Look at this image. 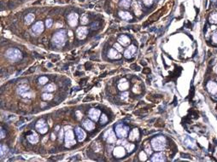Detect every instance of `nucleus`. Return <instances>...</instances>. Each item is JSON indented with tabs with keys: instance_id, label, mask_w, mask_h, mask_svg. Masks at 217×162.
Returning a JSON list of instances; mask_svg holds the SVG:
<instances>
[{
	"instance_id": "obj_1",
	"label": "nucleus",
	"mask_w": 217,
	"mask_h": 162,
	"mask_svg": "<svg viewBox=\"0 0 217 162\" xmlns=\"http://www.w3.org/2000/svg\"><path fill=\"white\" fill-rule=\"evenodd\" d=\"M151 145L156 151H162L166 146V139L164 137H162V136L155 137L151 141Z\"/></svg>"
},
{
	"instance_id": "obj_2",
	"label": "nucleus",
	"mask_w": 217,
	"mask_h": 162,
	"mask_svg": "<svg viewBox=\"0 0 217 162\" xmlns=\"http://www.w3.org/2000/svg\"><path fill=\"white\" fill-rule=\"evenodd\" d=\"M65 38H66V33L64 30H62V31H59L58 33H56L53 36V42L56 45H62L65 42Z\"/></svg>"
},
{
	"instance_id": "obj_3",
	"label": "nucleus",
	"mask_w": 217,
	"mask_h": 162,
	"mask_svg": "<svg viewBox=\"0 0 217 162\" xmlns=\"http://www.w3.org/2000/svg\"><path fill=\"white\" fill-rule=\"evenodd\" d=\"M6 56L13 62H16L21 58V51L16 49H10L6 52Z\"/></svg>"
},
{
	"instance_id": "obj_4",
	"label": "nucleus",
	"mask_w": 217,
	"mask_h": 162,
	"mask_svg": "<svg viewBox=\"0 0 217 162\" xmlns=\"http://www.w3.org/2000/svg\"><path fill=\"white\" fill-rule=\"evenodd\" d=\"M115 132L116 135L120 137V138H124L127 136L128 133V128L127 126H125L122 124H119L115 127Z\"/></svg>"
},
{
	"instance_id": "obj_5",
	"label": "nucleus",
	"mask_w": 217,
	"mask_h": 162,
	"mask_svg": "<svg viewBox=\"0 0 217 162\" xmlns=\"http://www.w3.org/2000/svg\"><path fill=\"white\" fill-rule=\"evenodd\" d=\"M65 143H66V147H71L72 145L75 144V140L73 138V133L72 130H67L65 134Z\"/></svg>"
},
{
	"instance_id": "obj_6",
	"label": "nucleus",
	"mask_w": 217,
	"mask_h": 162,
	"mask_svg": "<svg viewBox=\"0 0 217 162\" xmlns=\"http://www.w3.org/2000/svg\"><path fill=\"white\" fill-rule=\"evenodd\" d=\"M104 137H105V139L107 140V142L109 143V144H114V143L116 141L115 134V132H114L111 129H109L108 131H107L105 132Z\"/></svg>"
},
{
	"instance_id": "obj_7",
	"label": "nucleus",
	"mask_w": 217,
	"mask_h": 162,
	"mask_svg": "<svg viewBox=\"0 0 217 162\" xmlns=\"http://www.w3.org/2000/svg\"><path fill=\"white\" fill-rule=\"evenodd\" d=\"M36 128L37 130H38L40 133H42V134L47 132V131H48L47 126H46L45 122L43 120H38V121L37 122Z\"/></svg>"
},
{
	"instance_id": "obj_8",
	"label": "nucleus",
	"mask_w": 217,
	"mask_h": 162,
	"mask_svg": "<svg viewBox=\"0 0 217 162\" xmlns=\"http://www.w3.org/2000/svg\"><path fill=\"white\" fill-rule=\"evenodd\" d=\"M77 37L80 38V39H83L87 37V28L85 27H80L77 29Z\"/></svg>"
},
{
	"instance_id": "obj_9",
	"label": "nucleus",
	"mask_w": 217,
	"mask_h": 162,
	"mask_svg": "<svg viewBox=\"0 0 217 162\" xmlns=\"http://www.w3.org/2000/svg\"><path fill=\"white\" fill-rule=\"evenodd\" d=\"M114 155L117 158H122L125 155V149L123 147L118 146L114 149Z\"/></svg>"
},
{
	"instance_id": "obj_10",
	"label": "nucleus",
	"mask_w": 217,
	"mask_h": 162,
	"mask_svg": "<svg viewBox=\"0 0 217 162\" xmlns=\"http://www.w3.org/2000/svg\"><path fill=\"white\" fill-rule=\"evenodd\" d=\"M89 116L91 120H93L94 121H97L98 120V117L100 116V111L98 109L92 108L89 111Z\"/></svg>"
},
{
	"instance_id": "obj_11",
	"label": "nucleus",
	"mask_w": 217,
	"mask_h": 162,
	"mask_svg": "<svg viewBox=\"0 0 217 162\" xmlns=\"http://www.w3.org/2000/svg\"><path fill=\"white\" fill-rule=\"evenodd\" d=\"M44 30V24L42 21H38L33 27V31L35 32L36 33H40Z\"/></svg>"
},
{
	"instance_id": "obj_12",
	"label": "nucleus",
	"mask_w": 217,
	"mask_h": 162,
	"mask_svg": "<svg viewBox=\"0 0 217 162\" xmlns=\"http://www.w3.org/2000/svg\"><path fill=\"white\" fill-rule=\"evenodd\" d=\"M135 52H136V47L134 45H131V46L128 47V49L125 51L124 56L126 58H131Z\"/></svg>"
},
{
	"instance_id": "obj_13",
	"label": "nucleus",
	"mask_w": 217,
	"mask_h": 162,
	"mask_svg": "<svg viewBox=\"0 0 217 162\" xmlns=\"http://www.w3.org/2000/svg\"><path fill=\"white\" fill-rule=\"evenodd\" d=\"M207 89L209 90V93L211 94H216L217 93V85L215 82H209L207 85Z\"/></svg>"
},
{
	"instance_id": "obj_14",
	"label": "nucleus",
	"mask_w": 217,
	"mask_h": 162,
	"mask_svg": "<svg viewBox=\"0 0 217 162\" xmlns=\"http://www.w3.org/2000/svg\"><path fill=\"white\" fill-rule=\"evenodd\" d=\"M78 21V15L75 13H72L69 16V23L71 27H74L77 24Z\"/></svg>"
},
{
	"instance_id": "obj_15",
	"label": "nucleus",
	"mask_w": 217,
	"mask_h": 162,
	"mask_svg": "<svg viewBox=\"0 0 217 162\" xmlns=\"http://www.w3.org/2000/svg\"><path fill=\"white\" fill-rule=\"evenodd\" d=\"M75 132L77 134V137H78V139H79L80 142H82L86 138V133H85V131L81 128H80V127L76 128Z\"/></svg>"
},
{
	"instance_id": "obj_16",
	"label": "nucleus",
	"mask_w": 217,
	"mask_h": 162,
	"mask_svg": "<svg viewBox=\"0 0 217 162\" xmlns=\"http://www.w3.org/2000/svg\"><path fill=\"white\" fill-rule=\"evenodd\" d=\"M139 130L138 129H133L130 134H129V139L131 141H134L136 139L139 138Z\"/></svg>"
},
{
	"instance_id": "obj_17",
	"label": "nucleus",
	"mask_w": 217,
	"mask_h": 162,
	"mask_svg": "<svg viewBox=\"0 0 217 162\" xmlns=\"http://www.w3.org/2000/svg\"><path fill=\"white\" fill-rule=\"evenodd\" d=\"M151 161H165V156L162 153H158L153 155Z\"/></svg>"
},
{
	"instance_id": "obj_18",
	"label": "nucleus",
	"mask_w": 217,
	"mask_h": 162,
	"mask_svg": "<svg viewBox=\"0 0 217 162\" xmlns=\"http://www.w3.org/2000/svg\"><path fill=\"white\" fill-rule=\"evenodd\" d=\"M120 82H121V83L118 85V88H119V90H127V88H128V86H129V84L127 83V80H126L125 79H122Z\"/></svg>"
},
{
	"instance_id": "obj_19",
	"label": "nucleus",
	"mask_w": 217,
	"mask_h": 162,
	"mask_svg": "<svg viewBox=\"0 0 217 162\" xmlns=\"http://www.w3.org/2000/svg\"><path fill=\"white\" fill-rule=\"evenodd\" d=\"M118 41H119V43L122 44V45H127V44L130 43L129 38H127V37L125 36V35H122V36L120 37L119 39H118Z\"/></svg>"
},
{
	"instance_id": "obj_20",
	"label": "nucleus",
	"mask_w": 217,
	"mask_h": 162,
	"mask_svg": "<svg viewBox=\"0 0 217 162\" xmlns=\"http://www.w3.org/2000/svg\"><path fill=\"white\" fill-rule=\"evenodd\" d=\"M108 56L112 59H116V58H121V55L118 54V52L116 51V50L115 49H111L108 52Z\"/></svg>"
},
{
	"instance_id": "obj_21",
	"label": "nucleus",
	"mask_w": 217,
	"mask_h": 162,
	"mask_svg": "<svg viewBox=\"0 0 217 162\" xmlns=\"http://www.w3.org/2000/svg\"><path fill=\"white\" fill-rule=\"evenodd\" d=\"M84 126H85V128L87 129V130H88V131H91V130H93L94 129V127H95V125H94V123L92 122V121H91V120H85V122H84Z\"/></svg>"
},
{
	"instance_id": "obj_22",
	"label": "nucleus",
	"mask_w": 217,
	"mask_h": 162,
	"mask_svg": "<svg viewBox=\"0 0 217 162\" xmlns=\"http://www.w3.org/2000/svg\"><path fill=\"white\" fill-rule=\"evenodd\" d=\"M119 16H120V17L121 18H122L123 20H132V16L128 13V12H124V11H120L119 12Z\"/></svg>"
},
{
	"instance_id": "obj_23",
	"label": "nucleus",
	"mask_w": 217,
	"mask_h": 162,
	"mask_svg": "<svg viewBox=\"0 0 217 162\" xmlns=\"http://www.w3.org/2000/svg\"><path fill=\"white\" fill-rule=\"evenodd\" d=\"M28 141L32 144H36L38 141V137L36 133H33L31 135L28 136Z\"/></svg>"
},
{
	"instance_id": "obj_24",
	"label": "nucleus",
	"mask_w": 217,
	"mask_h": 162,
	"mask_svg": "<svg viewBox=\"0 0 217 162\" xmlns=\"http://www.w3.org/2000/svg\"><path fill=\"white\" fill-rule=\"evenodd\" d=\"M27 90H28V86H27V85H21V86L19 87L17 91H18L19 94H21V95H22V96H23L24 94H26V92L27 91Z\"/></svg>"
},
{
	"instance_id": "obj_25",
	"label": "nucleus",
	"mask_w": 217,
	"mask_h": 162,
	"mask_svg": "<svg viewBox=\"0 0 217 162\" xmlns=\"http://www.w3.org/2000/svg\"><path fill=\"white\" fill-rule=\"evenodd\" d=\"M185 144L186 146H188V147H190V148H194V147H195V143H194V141H193L192 139L189 138V137H186V138L185 139Z\"/></svg>"
},
{
	"instance_id": "obj_26",
	"label": "nucleus",
	"mask_w": 217,
	"mask_h": 162,
	"mask_svg": "<svg viewBox=\"0 0 217 162\" xmlns=\"http://www.w3.org/2000/svg\"><path fill=\"white\" fill-rule=\"evenodd\" d=\"M34 16L33 15V14H28L26 17H25V21H26V23L27 24V25H29V24H31L33 21H34Z\"/></svg>"
},
{
	"instance_id": "obj_27",
	"label": "nucleus",
	"mask_w": 217,
	"mask_h": 162,
	"mask_svg": "<svg viewBox=\"0 0 217 162\" xmlns=\"http://www.w3.org/2000/svg\"><path fill=\"white\" fill-rule=\"evenodd\" d=\"M130 3H131V1H130V0H122L121 3H120L121 6L123 7V8H125V9L129 8Z\"/></svg>"
},
{
	"instance_id": "obj_28",
	"label": "nucleus",
	"mask_w": 217,
	"mask_h": 162,
	"mask_svg": "<svg viewBox=\"0 0 217 162\" xmlns=\"http://www.w3.org/2000/svg\"><path fill=\"white\" fill-rule=\"evenodd\" d=\"M55 88H56V86H55L53 84H50V85H46L44 90H45V91H48V92H52V91H54Z\"/></svg>"
},
{
	"instance_id": "obj_29",
	"label": "nucleus",
	"mask_w": 217,
	"mask_h": 162,
	"mask_svg": "<svg viewBox=\"0 0 217 162\" xmlns=\"http://www.w3.org/2000/svg\"><path fill=\"white\" fill-rule=\"evenodd\" d=\"M134 11H135V14L139 16L141 14V7L140 5H139L138 3H134Z\"/></svg>"
},
{
	"instance_id": "obj_30",
	"label": "nucleus",
	"mask_w": 217,
	"mask_h": 162,
	"mask_svg": "<svg viewBox=\"0 0 217 162\" xmlns=\"http://www.w3.org/2000/svg\"><path fill=\"white\" fill-rule=\"evenodd\" d=\"M8 152V148L5 146V145H1V151H0V154H1V156H3L5 153Z\"/></svg>"
},
{
	"instance_id": "obj_31",
	"label": "nucleus",
	"mask_w": 217,
	"mask_h": 162,
	"mask_svg": "<svg viewBox=\"0 0 217 162\" xmlns=\"http://www.w3.org/2000/svg\"><path fill=\"white\" fill-rule=\"evenodd\" d=\"M38 82L40 85H45L46 82H48V79L46 77H40L38 79Z\"/></svg>"
},
{
	"instance_id": "obj_32",
	"label": "nucleus",
	"mask_w": 217,
	"mask_h": 162,
	"mask_svg": "<svg viewBox=\"0 0 217 162\" xmlns=\"http://www.w3.org/2000/svg\"><path fill=\"white\" fill-rule=\"evenodd\" d=\"M52 98V94H47V93L43 94V99L44 100H51Z\"/></svg>"
},
{
	"instance_id": "obj_33",
	"label": "nucleus",
	"mask_w": 217,
	"mask_h": 162,
	"mask_svg": "<svg viewBox=\"0 0 217 162\" xmlns=\"http://www.w3.org/2000/svg\"><path fill=\"white\" fill-rule=\"evenodd\" d=\"M107 120H108L107 116H106L105 114H102V116H101V123H102L103 125H104V124L107 122Z\"/></svg>"
},
{
	"instance_id": "obj_34",
	"label": "nucleus",
	"mask_w": 217,
	"mask_h": 162,
	"mask_svg": "<svg viewBox=\"0 0 217 162\" xmlns=\"http://www.w3.org/2000/svg\"><path fill=\"white\" fill-rule=\"evenodd\" d=\"M210 21L212 23H217V14H213L210 17Z\"/></svg>"
},
{
	"instance_id": "obj_35",
	"label": "nucleus",
	"mask_w": 217,
	"mask_h": 162,
	"mask_svg": "<svg viewBox=\"0 0 217 162\" xmlns=\"http://www.w3.org/2000/svg\"><path fill=\"white\" fill-rule=\"evenodd\" d=\"M139 159H140V161H146V154H145V152H141L140 154H139Z\"/></svg>"
},
{
	"instance_id": "obj_36",
	"label": "nucleus",
	"mask_w": 217,
	"mask_h": 162,
	"mask_svg": "<svg viewBox=\"0 0 217 162\" xmlns=\"http://www.w3.org/2000/svg\"><path fill=\"white\" fill-rule=\"evenodd\" d=\"M114 47L115 48L116 51H120V52H122V50H123V48H122L119 44H114Z\"/></svg>"
},
{
	"instance_id": "obj_37",
	"label": "nucleus",
	"mask_w": 217,
	"mask_h": 162,
	"mask_svg": "<svg viewBox=\"0 0 217 162\" xmlns=\"http://www.w3.org/2000/svg\"><path fill=\"white\" fill-rule=\"evenodd\" d=\"M127 148L128 152H132L134 148V145L133 144H127Z\"/></svg>"
},
{
	"instance_id": "obj_38",
	"label": "nucleus",
	"mask_w": 217,
	"mask_h": 162,
	"mask_svg": "<svg viewBox=\"0 0 217 162\" xmlns=\"http://www.w3.org/2000/svg\"><path fill=\"white\" fill-rule=\"evenodd\" d=\"M52 25V21L51 19L47 20V21H46V26H47V27H51Z\"/></svg>"
},
{
	"instance_id": "obj_39",
	"label": "nucleus",
	"mask_w": 217,
	"mask_h": 162,
	"mask_svg": "<svg viewBox=\"0 0 217 162\" xmlns=\"http://www.w3.org/2000/svg\"><path fill=\"white\" fill-rule=\"evenodd\" d=\"M87 22H88V19H87V16H84L83 18L81 19V23L82 24H87Z\"/></svg>"
},
{
	"instance_id": "obj_40",
	"label": "nucleus",
	"mask_w": 217,
	"mask_h": 162,
	"mask_svg": "<svg viewBox=\"0 0 217 162\" xmlns=\"http://www.w3.org/2000/svg\"><path fill=\"white\" fill-rule=\"evenodd\" d=\"M154 0H143V2L145 3L146 5H150L153 3Z\"/></svg>"
},
{
	"instance_id": "obj_41",
	"label": "nucleus",
	"mask_w": 217,
	"mask_h": 162,
	"mask_svg": "<svg viewBox=\"0 0 217 162\" xmlns=\"http://www.w3.org/2000/svg\"><path fill=\"white\" fill-rule=\"evenodd\" d=\"M212 39H213V41H214L215 43H217V32L214 33V35L212 37Z\"/></svg>"
},
{
	"instance_id": "obj_42",
	"label": "nucleus",
	"mask_w": 217,
	"mask_h": 162,
	"mask_svg": "<svg viewBox=\"0 0 217 162\" xmlns=\"http://www.w3.org/2000/svg\"><path fill=\"white\" fill-rule=\"evenodd\" d=\"M127 96H128V93H127V92L122 94V99H126L127 97Z\"/></svg>"
},
{
	"instance_id": "obj_43",
	"label": "nucleus",
	"mask_w": 217,
	"mask_h": 162,
	"mask_svg": "<svg viewBox=\"0 0 217 162\" xmlns=\"http://www.w3.org/2000/svg\"><path fill=\"white\" fill-rule=\"evenodd\" d=\"M145 150H146V152H147L148 154H150V153H151V150H150V148H149V147H146Z\"/></svg>"
},
{
	"instance_id": "obj_44",
	"label": "nucleus",
	"mask_w": 217,
	"mask_h": 162,
	"mask_svg": "<svg viewBox=\"0 0 217 162\" xmlns=\"http://www.w3.org/2000/svg\"><path fill=\"white\" fill-rule=\"evenodd\" d=\"M4 137V132L3 130H1V138H3Z\"/></svg>"
},
{
	"instance_id": "obj_45",
	"label": "nucleus",
	"mask_w": 217,
	"mask_h": 162,
	"mask_svg": "<svg viewBox=\"0 0 217 162\" xmlns=\"http://www.w3.org/2000/svg\"><path fill=\"white\" fill-rule=\"evenodd\" d=\"M214 71H215V72H216L217 73V64L215 66V68H214Z\"/></svg>"
},
{
	"instance_id": "obj_46",
	"label": "nucleus",
	"mask_w": 217,
	"mask_h": 162,
	"mask_svg": "<svg viewBox=\"0 0 217 162\" xmlns=\"http://www.w3.org/2000/svg\"><path fill=\"white\" fill-rule=\"evenodd\" d=\"M214 1H216V0H214Z\"/></svg>"
}]
</instances>
